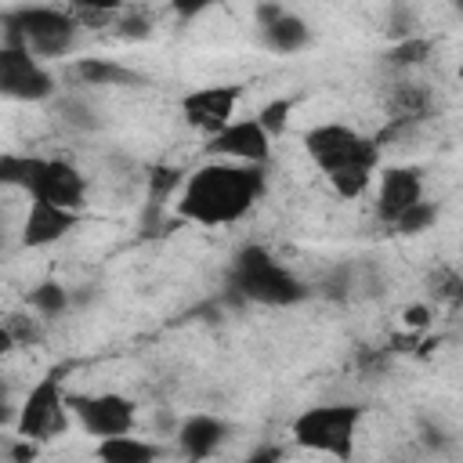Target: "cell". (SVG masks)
Wrapping results in <instances>:
<instances>
[{
  "label": "cell",
  "instance_id": "cell-13",
  "mask_svg": "<svg viewBox=\"0 0 463 463\" xmlns=\"http://www.w3.org/2000/svg\"><path fill=\"white\" fill-rule=\"evenodd\" d=\"M420 199H427V181H423V170L412 166V163H394V166H383L376 174V199H373V210H376V221L387 228L391 221H398L409 206H416Z\"/></svg>",
  "mask_w": 463,
  "mask_h": 463
},
{
  "label": "cell",
  "instance_id": "cell-28",
  "mask_svg": "<svg viewBox=\"0 0 463 463\" xmlns=\"http://www.w3.org/2000/svg\"><path fill=\"white\" fill-rule=\"evenodd\" d=\"M14 347H18V344H14L11 329H7V322H0V358H7V354H11Z\"/></svg>",
  "mask_w": 463,
  "mask_h": 463
},
{
  "label": "cell",
  "instance_id": "cell-8",
  "mask_svg": "<svg viewBox=\"0 0 463 463\" xmlns=\"http://www.w3.org/2000/svg\"><path fill=\"white\" fill-rule=\"evenodd\" d=\"M54 94H58V80L47 69V61H40L18 43L0 40V98L36 105V101H51Z\"/></svg>",
  "mask_w": 463,
  "mask_h": 463
},
{
  "label": "cell",
  "instance_id": "cell-27",
  "mask_svg": "<svg viewBox=\"0 0 463 463\" xmlns=\"http://www.w3.org/2000/svg\"><path fill=\"white\" fill-rule=\"evenodd\" d=\"M14 412H18V405H11V391H7V383L0 380V427H14Z\"/></svg>",
  "mask_w": 463,
  "mask_h": 463
},
{
  "label": "cell",
  "instance_id": "cell-17",
  "mask_svg": "<svg viewBox=\"0 0 463 463\" xmlns=\"http://www.w3.org/2000/svg\"><path fill=\"white\" fill-rule=\"evenodd\" d=\"M94 456L105 459V463H152V459L163 456V445H156V441L137 438L134 430H127V434L101 438L94 445Z\"/></svg>",
  "mask_w": 463,
  "mask_h": 463
},
{
  "label": "cell",
  "instance_id": "cell-6",
  "mask_svg": "<svg viewBox=\"0 0 463 463\" xmlns=\"http://www.w3.org/2000/svg\"><path fill=\"white\" fill-rule=\"evenodd\" d=\"M362 416H365V405L358 402H322V405H307L304 412H297L289 423V434L307 452L351 459Z\"/></svg>",
  "mask_w": 463,
  "mask_h": 463
},
{
  "label": "cell",
  "instance_id": "cell-25",
  "mask_svg": "<svg viewBox=\"0 0 463 463\" xmlns=\"http://www.w3.org/2000/svg\"><path fill=\"white\" fill-rule=\"evenodd\" d=\"M65 4L87 18H105V14H116L123 7V0H65Z\"/></svg>",
  "mask_w": 463,
  "mask_h": 463
},
{
  "label": "cell",
  "instance_id": "cell-20",
  "mask_svg": "<svg viewBox=\"0 0 463 463\" xmlns=\"http://www.w3.org/2000/svg\"><path fill=\"white\" fill-rule=\"evenodd\" d=\"M58 119L65 123V127H72V130H87V134H94L98 127H101V116H98V109L87 101V98H58Z\"/></svg>",
  "mask_w": 463,
  "mask_h": 463
},
{
  "label": "cell",
  "instance_id": "cell-7",
  "mask_svg": "<svg viewBox=\"0 0 463 463\" xmlns=\"http://www.w3.org/2000/svg\"><path fill=\"white\" fill-rule=\"evenodd\" d=\"M65 373L69 365H51L22 398L14 412V438H29L36 445L61 438L69 430V391H65Z\"/></svg>",
  "mask_w": 463,
  "mask_h": 463
},
{
  "label": "cell",
  "instance_id": "cell-1",
  "mask_svg": "<svg viewBox=\"0 0 463 463\" xmlns=\"http://www.w3.org/2000/svg\"><path fill=\"white\" fill-rule=\"evenodd\" d=\"M268 192V166L210 159L184 177L177 195V217L206 228H224L242 221Z\"/></svg>",
  "mask_w": 463,
  "mask_h": 463
},
{
  "label": "cell",
  "instance_id": "cell-14",
  "mask_svg": "<svg viewBox=\"0 0 463 463\" xmlns=\"http://www.w3.org/2000/svg\"><path fill=\"white\" fill-rule=\"evenodd\" d=\"M83 210H69V206H54L43 199H29V210L22 217V232H18V246L25 250H43L61 242L76 224H80Z\"/></svg>",
  "mask_w": 463,
  "mask_h": 463
},
{
  "label": "cell",
  "instance_id": "cell-16",
  "mask_svg": "<svg viewBox=\"0 0 463 463\" xmlns=\"http://www.w3.org/2000/svg\"><path fill=\"white\" fill-rule=\"evenodd\" d=\"M69 76L80 87H141L145 76L116 58H76L69 65Z\"/></svg>",
  "mask_w": 463,
  "mask_h": 463
},
{
  "label": "cell",
  "instance_id": "cell-21",
  "mask_svg": "<svg viewBox=\"0 0 463 463\" xmlns=\"http://www.w3.org/2000/svg\"><path fill=\"white\" fill-rule=\"evenodd\" d=\"M434 221H438V206H434V203H427V199H420V203H416V206H409L398 221H391V224H387V232H391V235H423Z\"/></svg>",
  "mask_w": 463,
  "mask_h": 463
},
{
  "label": "cell",
  "instance_id": "cell-2",
  "mask_svg": "<svg viewBox=\"0 0 463 463\" xmlns=\"http://www.w3.org/2000/svg\"><path fill=\"white\" fill-rule=\"evenodd\" d=\"M304 152L307 159L326 174L329 188L340 199H358L373 188V177L380 170V141L365 137L362 130L347 123H315L304 130Z\"/></svg>",
  "mask_w": 463,
  "mask_h": 463
},
{
  "label": "cell",
  "instance_id": "cell-18",
  "mask_svg": "<svg viewBox=\"0 0 463 463\" xmlns=\"http://www.w3.org/2000/svg\"><path fill=\"white\" fill-rule=\"evenodd\" d=\"M25 307L40 318H61L72 307V289L58 279H43L33 289H25Z\"/></svg>",
  "mask_w": 463,
  "mask_h": 463
},
{
  "label": "cell",
  "instance_id": "cell-15",
  "mask_svg": "<svg viewBox=\"0 0 463 463\" xmlns=\"http://www.w3.org/2000/svg\"><path fill=\"white\" fill-rule=\"evenodd\" d=\"M228 434H232V427L221 416H213V412H192V416H184L177 423V449L188 459H210L228 441Z\"/></svg>",
  "mask_w": 463,
  "mask_h": 463
},
{
  "label": "cell",
  "instance_id": "cell-4",
  "mask_svg": "<svg viewBox=\"0 0 463 463\" xmlns=\"http://www.w3.org/2000/svg\"><path fill=\"white\" fill-rule=\"evenodd\" d=\"M0 184L25 192L29 199H43L54 206L83 210L87 177L76 163L61 156H29V152H0Z\"/></svg>",
  "mask_w": 463,
  "mask_h": 463
},
{
  "label": "cell",
  "instance_id": "cell-5",
  "mask_svg": "<svg viewBox=\"0 0 463 463\" xmlns=\"http://www.w3.org/2000/svg\"><path fill=\"white\" fill-rule=\"evenodd\" d=\"M4 43H18L40 61H54L72 54L80 36V18L58 4H18L0 11Z\"/></svg>",
  "mask_w": 463,
  "mask_h": 463
},
{
  "label": "cell",
  "instance_id": "cell-24",
  "mask_svg": "<svg viewBox=\"0 0 463 463\" xmlns=\"http://www.w3.org/2000/svg\"><path fill=\"white\" fill-rule=\"evenodd\" d=\"M391 36L394 40H405V36H416V14L405 7V0H394L391 4Z\"/></svg>",
  "mask_w": 463,
  "mask_h": 463
},
{
  "label": "cell",
  "instance_id": "cell-10",
  "mask_svg": "<svg viewBox=\"0 0 463 463\" xmlns=\"http://www.w3.org/2000/svg\"><path fill=\"white\" fill-rule=\"evenodd\" d=\"M239 101H242V87H239V83H206V87L184 90L181 101H177V109H181V119H184L195 134L210 137V134H217L224 123L235 119Z\"/></svg>",
  "mask_w": 463,
  "mask_h": 463
},
{
  "label": "cell",
  "instance_id": "cell-26",
  "mask_svg": "<svg viewBox=\"0 0 463 463\" xmlns=\"http://www.w3.org/2000/svg\"><path fill=\"white\" fill-rule=\"evenodd\" d=\"M166 4H170V11H174L177 18H184V22H188V18H199L203 11L217 7L221 0H166Z\"/></svg>",
  "mask_w": 463,
  "mask_h": 463
},
{
  "label": "cell",
  "instance_id": "cell-11",
  "mask_svg": "<svg viewBox=\"0 0 463 463\" xmlns=\"http://www.w3.org/2000/svg\"><path fill=\"white\" fill-rule=\"evenodd\" d=\"M253 22H257L260 43H264L271 54H286V58H289V54L307 51L311 40H315L311 25H307L297 11H289L286 4H279V0H260V4L253 7Z\"/></svg>",
  "mask_w": 463,
  "mask_h": 463
},
{
  "label": "cell",
  "instance_id": "cell-3",
  "mask_svg": "<svg viewBox=\"0 0 463 463\" xmlns=\"http://www.w3.org/2000/svg\"><path fill=\"white\" fill-rule=\"evenodd\" d=\"M224 286L235 300L260 304V307H297L315 293L297 271H289L260 242H246L232 253V264L224 271Z\"/></svg>",
  "mask_w": 463,
  "mask_h": 463
},
{
  "label": "cell",
  "instance_id": "cell-31",
  "mask_svg": "<svg viewBox=\"0 0 463 463\" xmlns=\"http://www.w3.org/2000/svg\"><path fill=\"white\" fill-rule=\"evenodd\" d=\"M0 228H4V210H0Z\"/></svg>",
  "mask_w": 463,
  "mask_h": 463
},
{
  "label": "cell",
  "instance_id": "cell-9",
  "mask_svg": "<svg viewBox=\"0 0 463 463\" xmlns=\"http://www.w3.org/2000/svg\"><path fill=\"white\" fill-rule=\"evenodd\" d=\"M69 412L94 441L127 434L137 423V402L119 391H94V394H69Z\"/></svg>",
  "mask_w": 463,
  "mask_h": 463
},
{
  "label": "cell",
  "instance_id": "cell-12",
  "mask_svg": "<svg viewBox=\"0 0 463 463\" xmlns=\"http://www.w3.org/2000/svg\"><path fill=\"white\" fill-rule=\"evenodd\" d=\"M271 134L257 123V116H242L224 123L217 134L206 137V152L213 159H235V163H271Z\"/></svg>",
  "mask_w": 463,
  "mask_h": 463
},
{
  "label": "cell",
  "instance_id": "cell-19",
  "mask_svg": "<svg viewBox=\"0 0 463 463\" xmlns=\"http://www.w3.org/2000/svg\"><path fill=\"white\" fill-rule=\"evenodd\" d=\"M391 116L398 119V127L430 116V94H427L420 83H402V87H394V94H391Z\"/></svg>",
  "mask_w": 463,
  "mask_h": 463
},
{
  "label": "cell",
  "instance_id": "cell-23",
  "mask_svg": "<svg viewBox=\"0 0 463 463\" xmlns=\"http://www.w3.org/2000/svg\"><path fill=\"white\" fill-rule=\"evenodd\" d=\"M289 112H293V98H271V101L260 105L253 116H257V123H260L271 137H279V134L289 127Z\"/></svg>",
  "mask_w": 463,
  "mask_h": 463
},
{
  "label": "cell",
  "instance_id": "cell-29",
  "mask_svg": "<svg viewBox=\"0 0 463 463\" xmlns=\"http://www.w3.org/2000/svg\"><path fill=\"white\" fill-rule=\"evenodd\" d=\"M405 322H409V326H423V322H427V307H409V311H405Z\"/></svg>",
  "mask_w": 463,
  "mask_h": 463
},
{
  "label": "cell",
  "instance_id": "cell-30",
  "mask_svg": "<svg viewBox=\"0 0 463 463\" xmlns=\"http://www.w3.org/2000/svg\"><path fill=\"white\" fill-rule=\"evenodd\" d=\"M4 250H7V232L0 228V253H4Z\"/></svg>",
  "mask_w": 463,
  "mask_h": 463
},
{
  "label": "cell",
  "instance_id": "cell-22",
  "mask_svg": "<svg viewBox=\"0 0 463 463\" xmlns=\"http://www.w3.org/2000/svg\"><path fill=\"white\" fill-rule=\"evenodd\" d=\"M427 51H430V43H427L423 36H405V40H398V43L387 51V65H391V69L420 65V61L427 58Z\"/></svg>",
  "mask_w": 463,
  "mask_h": 463
}]
</instances>
